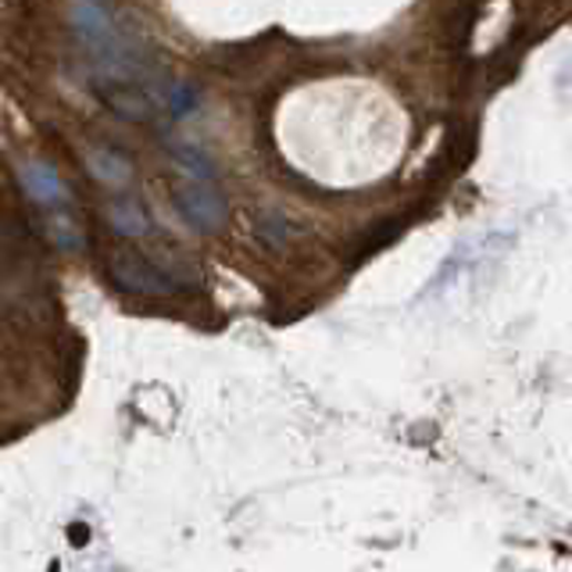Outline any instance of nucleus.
<instances>
[{"instance_id": "2", "label": "nucleus", "mask_w": 572, "mask_h": 572, "mask_svg": "<svg viewBox=\"0 0 572 572\" xmlns=\"http://www.w3.org/2000/svg\"><path fill=\"white\" fill-rule=\"evenodd\" d=\"M172 197H176L180 215L201 233H212L229 218V204L212 186V180H180L172 186Z\"/></svg>"}, {"instance_id": "11", "label": "nucleus", "mask_w": 572, "mask_h": 572, "mask_svg": "<svg viewBox=\"0 0 572 572\" xmlns=\"http://www.w3.org/2000/svg\"><path fill=\"white\" fill-rule=\"evenodd\" d=\"M258 236L265 244L273 247H283L294 241V222H286V215H276V212H265L258 218Z\"/></svg>"}, {"instance_id": "4", "label": "nucleus", "mask_w": 572, "mask_h": 572, "mask_svg": "<svg viewBox=\"0 0 572 572\" xmlns=\"http://www.w3.org/2000/svg\"><path fill=\"white\" fill-rule=\"evenodd\" d=\"M19 186L25 190L29 201L43 204V208H65V204L72 201L69 183L58 176V168L43 165V162H25L19 168Z\"/></svg>"}, {"instance_id": "3", "label": "nucleus", "mask_w": 572, "mask_h": 572, "mask_svg": "<svg viewBox=\"0 0 572 572\" xmlns=\"http://www.w3.org/2000/svg\"><path fill=\"white\" fill-rule=\"evenodd\" d=\"M98 101L125 122H151L157 111L151 90L133 86V79H98Z\"/></svg>"}, {"instance_id": "7", "label": "nucleus", "mask_w": 572, "mask_h": 572, "mask_svg": "<svg viewBox=\"0 0 572 572\" xmlns=\"http://www.w3.org/2000/svg\"><path fill=\"white\" fill-rule=\"evenodd\" d=\"M147 90H151L157 111H165V115H172V119L186 115V111L197 104V90L180 83V79H154Z\"/></svg>"}, {"instance_id": "6", "label": "nucleus", "mask_w": 572, "mask_h": 572, "mask_svg": "<svg viewBox=\"0 0 572 572\" xmlns=\"http://www.w3.org/2000/svg\"><path fill=\"white\" fill-rule=\"evenodd\" d=\"M86 172L104 186H125L133 180V162L115 147H90L83 154Z\"/></svg>"}, {"instance_id": "8", "label": "nucleus", "mask_w": 572, "mask_h": 572, "mask_svg": "<svg viewBox=\"0 0 572 572\" xmlns=\"http://www.w3.org/2000/svg\"><path fill=\"white\" fill-rule=\"evenodd\" d=\"M168 157L176 162L186 176H194V180H215V162H212V154L197 147V143H186V140H168Z\"/></svg>"}, {"instance_id": "12", "label": "nucleus", "mask_w": 572, "mask_h": 572, "mask_svg": "<svg viewBox=\"0 0 572 572\" xmlns=\"http://www.w3.org/2000/svg\"><path fill=\"white\" fill-rule=\"evenodd\" d=\"M69 540H72L75 548H83L86 540H90V527H83V522H72V527H69Z\"/></svg>"}, {"instance_id": "9", "label": "nucleus", "mask_w": 572, "mask_h": 572, "mask_svg": "<svg viewBox=\"0 0 572 572\" xmlns=\"http://www.w3.org/2000/svg\"><path fill=\"white\" fill-rule=\"evenodd\" d=\"M108 222H111V229L122 233V236H147L151 233V215L143 212V204H136V201H115L108 208Z\"/></svg>"}, {"instance_id": "5", "label": "nucleus", "mask_w": 572, "mask_h": 572, "mask_svg": "<svg viewBox=\"0 0 572 572\" xmlns=\"http://www.w3.org/2000/svg\"><path fill=\"white\" fill-rule=\"evenodd\" d=\"M69 22L79 37H83L90 47H98V51H108V47H115V22H111V14L104 4L98 0H75L72 11H69Z\"/></svg>"}, {"instance_id": "1", "label": "nucleus", "mask_w": 572, "mask_h": 572, "mask_svg": "<svg viewBox=\"0 0 572 572\" xmlns=\"http://www.w3.org/2000/svg\"><path fill=\"white\" fill-rule=\"evenodd\" d=\"M108 276L115 286H122L125 294H143V297H168L183 286L180 276L165 273V268H157L154 262L140 258V254H130V251H122L111 258Z\"/></svg>"}, {"instance_id": "10", "label": "nucleus", "mask_w": 572, "mask_h": 572, "mask_svg": "<svg viewBox=\"0 0 572 572\" xmlns=\"http://www.w3.org/2000/svg\"><path fill=\"white\" fill-rule=\"evenodd\" d=\"M47 236H51V241L61 251H79V247H83V241H86L83 229H79V222L69 218L65 212H58V215L47 218Z\"/></svg>"}]
</instances>
